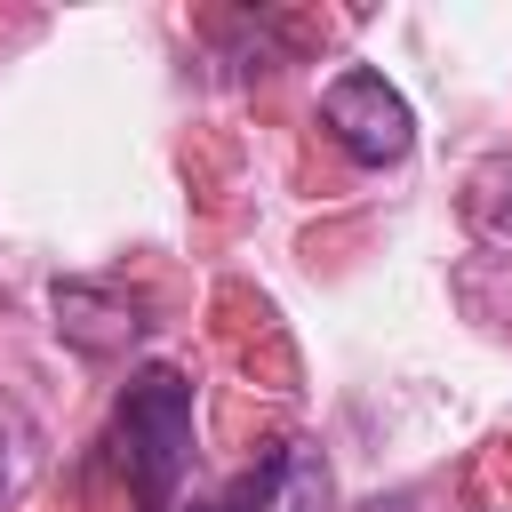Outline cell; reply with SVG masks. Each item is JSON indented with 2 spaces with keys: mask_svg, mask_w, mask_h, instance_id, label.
I'll use <instances>...</instances> for the list:
<instances>
[{
  "mask_svg": "<svg viewBox=\"0 0 512 512\" xmlns=\"http://www.w3.org/2000/svg\"><path fill=\"white\" fill-rule=\"evenodd\" d=\"M112 448H120V472H128L136 504L168 512L176 480L192 464V384L176 368H136L120 408H112Z\"/></svg>",
  "mask_w": 512,
  "mask_h": 512,
  "instance_id": "6da1fadb",
  "label": "cell"
},
{
  "mask_svg": "<svg viewBox=\"0 0 512 512\" xmlns=\"http://www.w3.org/2000/svg\"><path fill=\"white\" fill-rule=\"evenodd\" d=\"M320 128H328L360 168H400L408 144H416L408 96H400L384 72H368V64H352V72H336V80L320 88Z\"/></svg>",
  "mask_w": 512,
  "mask_h": 512,
  "instance_id": "7a4b0ae2",
  "label": "cell"
},
{
  "mask_svg": "<svg viewBox=\"0 0 512 512\" xmlns=\"http://www.w3.org/2000/svg\"><path fill=\"white\" fill-rule=\"evenodd\" d=\"M216 512H336L328 456H320L312 440H280L256 472H240V488H232Z\"/></svg>",
  "mask_w": 512,
  "mask_h": 512,
  "instance_id": "3957f363",
  "label": "cell"
},
{
  "mask_svg": "<svg viewBox=\"0 0 512 512\" xmlns=\"http://www.w3.org/2000/svg\"><path fill=\"white\" fill-rule=\"evenodd\" d=\"M56 328L88 352V360H112L144 336V304L104 288V280H56Z\"/></svg>",
  "mask_w": 512,
  "mask_h": 512,
  "instance_id": "277c9868",
  "label": "cell"
},
{
  "mask_svg": "<svg viewBox=\"0 0 512 512\" xmlns=\"http://www.w3.org/2000/svg\"><path fill=\"white\" fill-rule=\"evenodd\" d=\"M496 192H504V200H488V224H496V232H512V168L496 176Z\"/></svg>",
  "mask_w": 512,
  "mask_h": 512,
  "instance_id": "5b68a950",
  "label": "cell"
},
{
  "mask_svg": "<svg viewBox=\"0 0 512 512\" xmlns=\"http://www.w3.org/2000/svg\"><path fill=\"white\" fill-rule=\"evenodd\" d=\"M168 512H216V504H168Z\"/></svg>",
  "mask_w": 512,
  "mask_h": 512,
  "instance_id": "8992f818",
  "label": "cell"
},
{
  "mask_svg": "<svg viewBox=\"0 0 512 512\" xmlns=\"http://www.w3.org/2000/svg\"><path fill=\"white\" fill-rule=\"evenodd\" d=\"M0 488H8V472H0Z\"/></svg>",
  "mask_w": 512,
  "mask_h": 512,
  "instance_id": "52a82bcc",
  "label": "cell"
}]
</instances>
